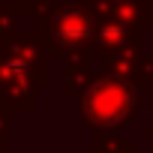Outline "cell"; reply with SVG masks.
I'll use <instances>...</instances> for the list:
<instances>
[{"label": "cell", "instance_id": "1", "mask_svg": "<svg viewBox=\"0 0 153 153\" xmlns=\"http://www.w3.org/2000/svg\"><path fill=\"white\" fill-rule=\"evenodd\" d=\"M60 30H63L66 36H84V30H87V21H84V18H78V15H69V18H63Z\"/></svg>", "mask_w": 153, "mask_h": 153}]
</instances>
